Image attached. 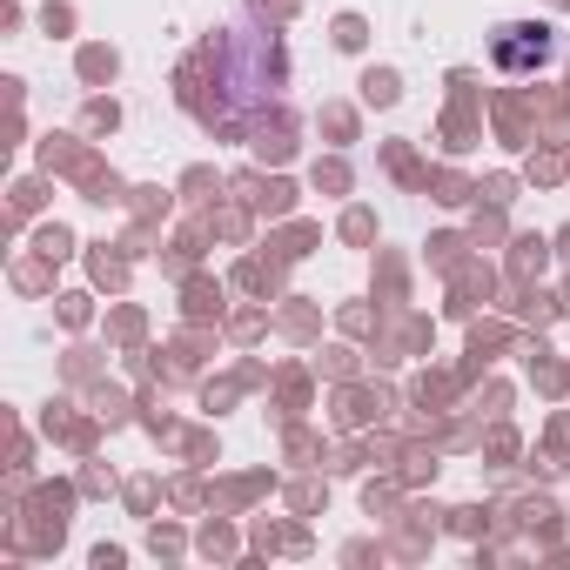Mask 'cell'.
Returning a JSON list of instances; mask_svg holds the SVG:
<instances>
[{
	"label": "cell",
	"mask_w": 570,
	"mask_h": 570,
	"mask_svg": "<svg viewBox=\"0 0 570 570\" xmlns=\"http://www.w3.org/2000/svg\"><path fill=\"white\" fill-rule=\"evenodd\" d=\"M550 55H557L550 28H497V41H490V61H497L503 75H530V68H543Z\"/></svg>",
	"instance_id": "cell-1"
}]
</instances>
